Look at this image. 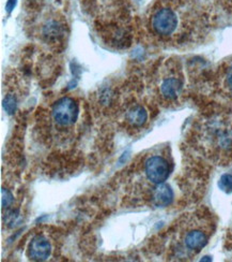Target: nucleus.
Returning a JSON list of instances; mask_svg holds the SVG:
<instances>
[{
	"label": "nucleus",
	"mask_w": 232,
	"mask_h": 262,
	"mask_svg": "<svg viewBox=\"0 0 232 262\" xmlns=\"http://www.w3.org/2000/svg\"><path fill=\"white\" fill-rule=\"evenodd\" d=\"M179 14L169 6H162L153 11L151 27L162 38H168L176 32L179 27Z\"/></svg>",
	"instance_id": "1"
},
{
	"label": "nucleus",
	"mask_w": 232,
	"mask_h": 262,
	"mask_svg": "<svg viewBox=\"0 0 232 262\" xmlns=\"http://www.w3.org/2000/svg\"><path fill=\"white\" fill-rule=\"evenodd\" d=\"M79 104L70 97L61 98L54 104L51 118L54 123L61 128L73 126L79 118Z\"/></svg>",
	"instance_id": "2"
},
{
	"label": "nucleus",
	"mask_w": 232,
	"mask_h": 262,
	"mask_svg": "<svg viewBox=\"0 0 232 262\" xmlns=\"http://www.w3.org/2000/svg\"><path fill=\"white\" fill-rule=\"evenodd\" d=\"M208 238V232L201 227L187 226L182 233L181 242L186 252L198 253L207 245Z\"/></svg>",
	"instance_id": "3"
},
{
	"label": "nucleus",
	"mask_w": 232,
	"mask_h": 262,
	"mask_svg": "<svg viewBox=\"0 0 232 262\" xmlns=\"http://www.w3.org/2000/svg\"><path fill=\"white\" fill-rule=\"evenodd\" d=\"M146 176L148 180L153 184H162L168 179L170 169L166 159L161 156L150 157L146 161Z\"/></svg>",
	"instance_id": "4"
},
{
	"label": "nucleus",
	"mask_w": 232,
	"mask_h": 262,
	"mask_svg": "<svg viewBox=\"0 0 232 262\" xmlns=\"http://www.w3.org/2000/svg\"><path fill=\"white\" fill-rule=\"evenodd\" d=\"M183 90V81L181 76L175 73L165 75L159 84L160 95L166 100H175Z\"/></svg>",
	"instance_id": "5"
},
{
	"label": "nucleus",
	"mask_w": 232,
	"mask_h": 262,
	"mask_svg": "<svg viewBox=\"0 0 232 262\" xmlns=\"http://www.w3.org/2000/svg\"><path fill=\"white\" fill-rule=\"evenodd\" d=\"M29 257L35 261L46 260L51 253V245L44 235H37L29 245Z\"/></svg>",
	"instance_id": "6"
},
{
	"label": "nucleus",
	"mask_w": 232,
	"mask_h": 262,
	"mask_svg": "<svg viewBox=\"0 0 232 262\" xmlns=\"http://www.w3.org/2000/svg\"><path fill=\"white\" fill-rule=\"evenodd\" d=\"M64 34V25L56 18L47 19L42 27V36L47 42H57Z\"/></svg>",
	"instance_id": "7"
},
{
	"label": "nucleus",
	"mask_w": 232,
	"mask_h": 262,
	"mask_svg": "<svg viewBox=\"0 0 232 262\" xmlns=\"http://www.w3.org/2000/svg\"><path fill=\"white\" fill-rule=\"evenodd\" d=\"M173 199V192L171 188L164 183L159 184L153 190V203L158 207L168 206Z\"/></svg>",
	"instance_id": "8"
},
{
	"label": "nucleus",
	"mask_w": 232,
	"mask_h": 262,
	"mask_svg": "<svg viewBox=\"0 0 232 262\" xmlns=\"http://www.w3.org/2000/svg\"><path fill=\"white\" fill-rule=\"evenodd\" d=\"M127 122L134 127H141L145 125L148 119V113L146 108L141 105H135L131 107L126 113Z\"/></svg>",
	"instance_id": "9"
},
{
	"label": "nucleus",
	"mask_w": 232,
	"mask_h": 262,
	"mask_svg": "<svg viewBox=\"0 0 232 262\" xmlns=\"http://www.w3.org/2000/svg\"><path fill=\"white\" fill-rule=\"evenodd\" d=\"M4 108L6 110V112L8 114H13L16 110V106H17V101H16V98L8 95L5 99H4Z\"/></svg>",
	"instance_id": "10"
},
{
	"label": "nucleus",
	"mask_w": 232,
	"mask_h": 262,
	"mask_svg": "<svg viewBox=\"0 0 232 262\" xmlns=\"http://www.w3.org/2000/svg\"><path fill=\"white\" fill-rule=\"evenodd\" d=\"M219 188L227 193L232 192V176L231 174H224V176L220 178L218 183Z\"/></svg>",
	"instance_id": "11"
},
{
	"label": "nucleus",
	"mask_w": 232,
	"mask_h": 262,
	"mask_svg": "<svg viewBox=\"0 0 232 262\" xmlns=\"http://www.w3.org/2000/svg\"><path fill=\"white\" fill-rule=\"evenodd\" d=\"M13 202V195L8 189H2V205L3 209H8V207Z\"/></svg>",
	"instance_id": "12"
},
{
	"label": "nucleus",
	"mask_w": 232,
	"mask_h": 262,
	"mask_svg": "<svg viewBox=\"0 0 232 262\" xmlns=\"http://www.w3.org/2000/svg\"><path fill=\"white\" fill-rule=\"evenodd\" d=\"M225 82H226V86L228 87V90L232 93V63L229 66V68L226 72Z\"/></svg>",
	"instance_id": "13"
},
{
	"label": "nucleus",
	"mask_w": 232,
	"mask_h": 262,
	"mask_svg": "<svg viewBox=\"0 0 232 262\" xmlns=\"http://www.w3.org/2000/svg\"><path fill=\"white\" fill-rule=\"evenodd\" d=\"M16 3H17V0H8L6 4V10L8 13H10L11 11L14 9V7L16 6Z\"/></svg>",
	"instance_id": "14"
}]
</instances>
